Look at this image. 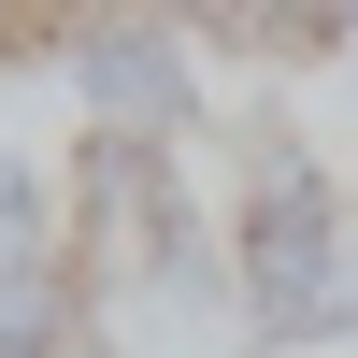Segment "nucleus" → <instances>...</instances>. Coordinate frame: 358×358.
Returning <instances> with one entry per match:
<instances>
[{
  "label": "nucleus",
  "mask_w": 358,
  "mask_h": 358,
  "mask_svg": "<svg viewBox=\"0 0 358 358\" xmlns=\"http://www.w3.org/2000/svg\"><path fill=\"white\" fill-rule=\"evenodd\" d=\"M358 287V229L330 201V172L301 143H258L244 201H229V301H244V344H330Z\"/></svg>",
  "instance_id": "1"
},
{
  "label": "nucleus",
  "mask_w": 358,
  "mask_h": 358,
  "mask_svg": "<svg viewBox=\"0 0 358 358\" xmlns=\"http://www.w3.org/2000/svg\"><path fill=\"white\" fill-rule=\"evenodd\" d=\"M344 330H358V287H344Z\"/></svg>",
  "instance_id": "4"
},
{
  "label": "nucleus",
  "mask_w": 358,
  "mask_h": 358,
  "mask_svg": "<svg viewBox=\"0 0 358 358\" xmlns=\"http://www.w3.org/2000/svg\"><path fill=\"white\" fill-rule=\"evenodd\" d=\"M72 86H86V115H101L115 143H172V129L201 115V86H187V43H172V29H86Z\"/></svg>",
  "instance_id": "2"
},
{
  "label": "nucleus",
  "mask_w": 358,
  "mask_h": 358,
  "mask_svg": "<svg viewBox=\"0 0 358 358\" xmlns=\"http://www.w3.org/2000/svg\"><path fill=\"white\" fill-rule=\"evenodd\" d=\"M29 273H57L43 258V187H29V158H0V287H29Z\"/></svg>",
  "instance_id": "3"
}]
</instances>
